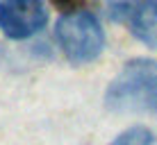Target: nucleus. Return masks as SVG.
Here are the masks:
<instances>
[{"instance_id":"2","label":"nucleus","mask_w":157,"mask_h":145,"mask_svg":"<svg viewBox=\"0 0 157 145\" xmlns=\"http://www.w3.org/2000/svg\"><path fill=\"white\" fill-rule=\"evenodd\" d=\"M55 36L62 52L73 63H89L100 57L105 48V32L96 14L86 9L62 14L55 25Z\"/></svg>"},{"instance_id":"7","label":"nucleus","mask_w":157,"mask_h":145,"mask_svg":"<svg viewBox=\"0 0 157 145\" xmlns=\"http://www.w3.org/2000/svg\"><path fill=\"white\" fill-rule=\"evenodd\" d=\"M107 2H128V0H107Z\"/></svg>"},{"instance_id":"4","label":"nucleus","mask_w":157,"mask_h":145,"mask_svg":"<svg viewBox=\"0 0 157 145\" xmlns=\"http://www.w3.org/2000/svg\"><path fill=\"white\" fill-rule=\"evenodd\" d=\"M132 32L141 43L157 50V0H146L134 9Z\"/></svg>"},{"instance_id":"3","label":"nucleus","mask_w":157,"mask_h":145,"mask_svg":"<svg viewBox=\"0 0 157 145\" xmlns=\"http://www.w3.org/2000/svg\"><path fill=\"white\" fill-rule=\"evenodd\" d=\"M48 12L43 0H0V32L23 41L46 27Z\"/></svg>"},{"instance_id":"6","label":"nucleus","mask_w":157,"mask_h":145,"mask_svg":"<svg viewBox=\"0 0 157 145\" xmlns=\"http://www.w3.org/2000/svg\"><path fill=\"white\" fill-rule=\"evenodd\" d=\"M55 5H57L59 9H64V14L80 9V7H78V0H55Z\"/></svg>"},{"instance_id":"1","label":"nucleus","mask_w":157,"mask_h":145,"mask_svg":"<svg viewBox=\"0 0 157 145\" xmlns=\"http://www.w3.org/2000/svg\"><path fill=\"white\" fill-rule=\"evenodd\" d=\"M105 104L112 111H141L157 116V61L150 57L125 61L107 86Z\"/></svg>"},{"instance_id":"5","label":"nucleus","mask_w":157,"mask_h":145,"mask_svg":"<svg viewBox=\"0 0 157 145\" xmlns=\"http://www.w3.org/2000/svg\"><path fill=\"white\" fill-rule=\"evenodd\" d=\"M155 136L146 127H130L123 134H118L116 138H112L107 145H153Z\"/></svg>"}]
</instances>
